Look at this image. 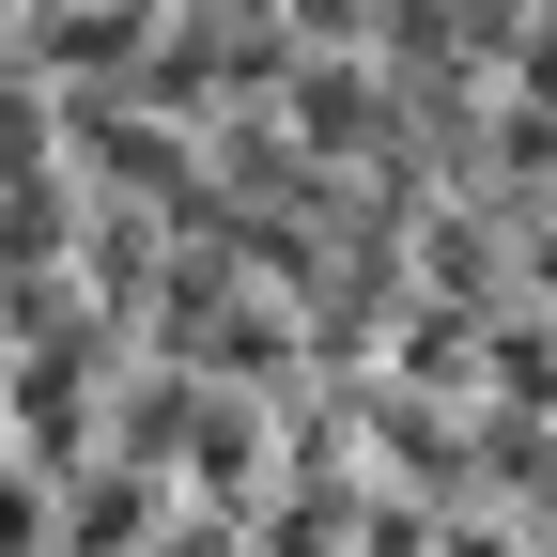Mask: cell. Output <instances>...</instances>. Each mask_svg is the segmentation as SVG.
Masks as SVG:
<instances>
[{
	"mask_svg": "<svg viewBox=\"0 0 557 557\" xmlns=\"http://www.w3.org/2000/svg\"><path fill=\"white\" fill-rule=\"evenodd\" d=\"M171 511H186V480L109 449V465L62 480V557H156V542H171Z\"/></svg>",
	"mask_w": 557,
	"mask_h": 557,
	"instance_id": "cell-1",
	"label": "cell"
},
{
	"mask_svg": "<svg viewBox=\"0 0 557 557\" xmlns=\"http://www.w3.org/2000/svg\"><path fill=\"white\" fill-rule=\"evenodd\" d=\"M480 418H527V434H557V310H496L480 325Z\"/></svg>",
	"mask_w": 557,
	"mask_h": 557,
	"instance_id": "cell-2",
	"label": "cell"
}]
</instances>
